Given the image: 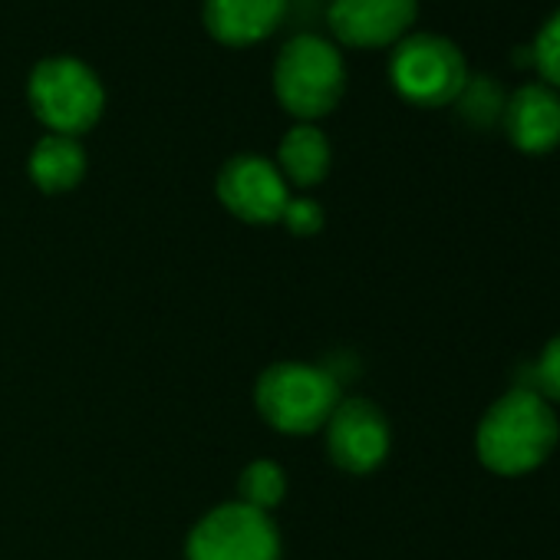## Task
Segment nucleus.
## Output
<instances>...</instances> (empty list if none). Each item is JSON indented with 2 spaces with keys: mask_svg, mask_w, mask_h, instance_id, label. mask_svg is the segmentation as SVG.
Here are the masks:
<instances>
[{
  "mask_svg": "<svg viewBox=\"0 0 560 560\" xmlns=\"http://www.w3.org/2000/svg\"><path fill=\"white\" fill-rule=\"evenodd\" d=\"M557 435L560 429L550 402L534 389L517 386L485 412L475 445L485 468L498 475H524L547 462Z\"/></svg>",
  "mask_w": 560,
  "mask_h": 560,
  "instance_id": "f257e3e1",
  "label": "nucleus"
},
{
  "mask_svg": "<svg viewBox=\"0 0 560 560\" xmlns=\"http://www.w3.org/2000/svg\"><path fill=\"white\" fill-rule=\"evenodd\" d=\"M340 383L334 373L314 363H273L257 376L254 406L260 419L284 435H314L327 425L340 402Z\"/></svg>",
  "mask_w": 560,
  "mask_h": 560,
  "instance_id": "f03ea898",
  "label": "nucleus"
},
{
  "mask_svg": "<svg viewBox=\"0 0 560 560\" xmlns=\"http://www.w3.org/2000/svg\"><path fill=\"white\" fill-rule=\"evenodd\" d=\"M347 90V67L340 50L317 37L301 34L288 40L273 63V93L294 119L314 122L337 109Z\"/></svg>",
  "mask_w": 560,
  "mask_h": 560,
  "instance_id": "7ed1b4c3",
  "label": "nucleus"
},
{
  "mask_svg": "<svg viewBox=\"0 0 560 560\" xmlns=\"http://www.w3.org/2000/svg\"><path fill=\"white\" fill-rule=\"evenodd\" d=\"M27 100L34 116L54 136L73 139L90 132L106 109V90L100 77L77 57L40 60L27 80Z\"/></svg>",
  "mask_w": 560,
  "mask_h": 560,
  "instance_id": "20e7f679",
  "label": "nucleus"
},
{
  "mask_svg": "<svg viewBox=\"0 0 560 560\" xmlns=\"http://www.w3.org/2000/svg\"><path fill=\"white\" fill-rule=\"evenodd\" d=\"M389 80L393 90L422 109L452 106L465 83L468 63L465 54L439 34H406L389 57Z\"/></svg>",
  "mask_w": 560,
  "mask_h": 560,
  "instance_id": "39448f33",
  "label": "nucleus"
},
{
  "mask_svg": "<svg viewBox=\"0 0 560 560\" xmlns=\"http://www.w3.org/2000/svg\"><path fill=\"white\" fill-rule=\"evenodd\" d=\"M185 560H280V530L267 511L224 501L191 527Z\"/></svg>",
  "mask_w": 560,
  "mask_h": 560,
  "instance_id": "423d86ee",
  "label": "nucleus"
},
{
  "mask_svg": "<svg viewBox=\"0 0 560 560\" xmlns=\"http://www.w3.org/2000/svg\"><path fill=\"white\" fill-rule=\"evenodd\" d=\"M221 205L247 224H273L291 201V185L264 155H234L214 178Z\"/></svg>",
  "mask_w": 560,
  "mask_h": 560,
  "instance_id": "0eeeda50",
  "label": "nucleus"
},
{
  "mask_svg": "<svg viewBox=\"0 0 560 560\" xmlns=\"http://www.w3.org/2000/svg\"><path fill=\"white\" fill-rule=\"evenodd\" d=\"M327 452L350 475L376 471L389 455V422L380 406L363 396L340 399L327 419Z\"/></svg>",
  "mask_w": 560,
  "mask_h": 560,
  "instance_id": "6e6552de",
  "label": "nucleus"
},
{
  "mask_svg": "<svg viewBox=\"0 0 560 560\" xmlns=\"http://www.w3.org/2000/svg\"><path fill=\"white\" fill-rule=\"evenodd\" d=\"M419 0H330L334 37L357 50L396 47L416 24Z\"/></svg>",
  "mask_w": 560,
  "mask_h": 560,
  "instance_id": "1a4fd4ad",
  "label": "nucleus"
},
{
  "mask_svg": "<svg viewBox=\"0 0 560 560\" xmlns=\"http://www.w3.org/2000/svg\"><path fill=\"white\" fill-rule=\"evenodd\" d=\"M504 129L514 149L544 155L560 145V93L547 83H527L508 96Z\"/></svg>",
  "mask_w": 560,
  "mask_h": 560,
  "instance_id": "9d476101",
  "label": "nucleus"
},
{
  "mask_svg": "<svg viewBox=\"0 0 560 560\" xmlns=\"http://www.w3.org/2000/svg\"><path fill=\"white\" fill-rule=\"evenodd\" d=\"M291 0H205V27L224 47H254L270 37Z\"/></svg>",
  "mask_w": 560,
  "mask_h": 560,
  "instance_id": "9b49d317",
  "label": "nucleus"
},
{
  "mask_svg": "<svg viewBox=\"0 0 560 560\" xmlns=\"http://www.w3.org/2000/svg\"><path fill=\"white\" fill-rule=\"evenodd\" d=\"M330 162H334L330 139L314 122H301V126L288 129L284 139H280L277 168L288 185H298V188L320 185L330 172Z\"/></svg>",
  "mask_w": 560,
  "mask_h": 560,
  "instance_id": "f8f14e48",
  "label": "nucleus"
},
{
  "mask_svg": "<svg viewBox=\"0 0 560 560\" xmlns=\"http://www.w3.org/2000/svg\"><path fill=\"white\" fill-rule=\"evenodd\" d=\"M27 172L34 178V185L47 195H60L70 191L83 182L86 175V152L73 136H54L47 132L31 159H27Z\"/></svg>",
  "mask_w": 560,
  "mask_h": 560,
  "instance_id": "ddd939ff",
  "label": "nucleus"
},
{
  "mask_svg": "<svg viewBox=\"0 0 560 560\" xmlns=\"http://www.w3.org/2000/svg\"><path fill=\"white\" fill-rule=\"evenodd\" d=\"M288 498V471L270 458H257L241 468L237 475V501L257 508V511H273L280 501Z\"/></svg>",
  "mask_w": 560,
  "mask_h": 560,
  "instance_id": "4468645a",
  "label": "nucleus"
},
{
  "mask_svg": "<svg viewBox=\"0 0 560 560\" xmlns=\"http://www.w3.org/2000/svg\"><path fill=\"white\" fill-rule=\"evenodd\" d=\"M455 106H458L462 119H468L478 129H488L498 119H504L508 96H504V90L494 80H488V77H475L471 80L468 77V83H465L462 96L455 100Z\"/></svg>",
  "mask_w": 560,
  "mask_h": 560,
  "instance_id": "2eb2a0df",
  "label": "nucleus"
},
{
  "mask_svg": "<svg viewBox=\"0 0 560 560\" xmlns=\"http://www.w3.org/2000/svg\"><path fill=\"white\" fill-rule=\"evenodd\" d=\"M530 54H534V70L544 77V83L560 93V11L537 31Z\"/></svg>",
  "mask_w": 560,
  "mask_h": 560,
  "instance_id": "dca6fc26",
  "label": "nucleus"
},
{
  "mask_svg": "<svg viewBox=\"0 0 560 560\" xmlns=\"http://www.w3.org/2000/svg\"><path fill=\"white\" fill-rule=\"evenodd\" d=\"M530 373H534V386H527V389H534L547 402H560V337H553L544 347V353Z\"/></svg>",
  "mask_w": 560,
  "mask_h": 560,
  "instance_id": "f3484780",
  "label": "nucleus"
},
{
  "mask_svg": "<svg viewBox=\"0 0 560 560\" xmlns=\"http://www.w3.org/2000/svg\"><path fill=\"white\" fill-rule=\"evenodd\" d=\"M280 224H284L291 234H301V237H311L324 228V208L320 201L314 198H294L288 201L284 214H280Z\"/></svg>",
  "mask_w": 560,
  "mask_h": 560,
  "instance_id": "a211bd4d",
  "label": "nucleus"
}]
</instances>
